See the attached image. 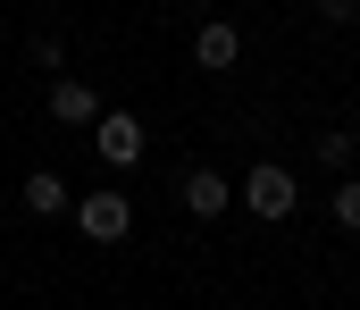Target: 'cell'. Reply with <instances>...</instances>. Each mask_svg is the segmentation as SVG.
<instances>
[{
    "label": "cell",
    "mask_w": 360,
    "mask_h": 310,
    "mask_svg": "<svg viewBox=\"0 0 360 310\" xmlns=\"http://www.w3.org/2000/svg\"><path fill=\"white\" fill-rule=\"evenodd\" d=\"M76 226H84V243H126L134 235V202L126 193H84L76 202Z\"/></svg>",
    "instance_id": "cell-1"
},
{
    "label": "cell",
    "mask_w": 360,
    "mask_h": 310,
    "mask_svg": "<svg viewBox=\"0 0 360 310\" xmlns=\"http://www.w3.org/2000/svg\"><path fill=\"white\" fill-rule=\"evenodd\" d=\"M92 151H101V168H134V160H143V126H134L126 109H101V117H92Z\"/></svg>",
    "instance_id": "cell-2"
},
{
    "label": "cell",
    "mask_w": 360,
    "mask_h": 310,
    "mask_svg": "<svg viewBox=\"0 0 360 310\" xmlns=\"http://www.w3.org/2000/svg\"><path fill=\"white\" fill-rule=\"evenodd\" d=\"M243 202H252V218H293V176H285V168H276V160H260V168H252V176H243Z\"/></svg>",
    "instance_id": "cell-3"
},
{
    "label": "cell",
    "mask_w": 360,
    "mask_h": 310,
    "mask_svg": "<svg viewBox=\"0 0 360 310\" xmlns=\"http://www.w3.org/2000/svg\"><path fill=\"white\" fill-rule=\"evenodd\" d=\"M42 109H51V117H59V126H92V117H101V93H84V84H76V76H59V84H51V93H42Z\"/></svg>",
    "instance_id": "cell-4"
},
{
    "label": "cell",
    "mask_w": 360,
    "mask_h": 310,
    "mask_svg": "<svg viewBox=\"0 0 360 310\" xmlns=\"http://www.w3.org/2000/svg\"><path fill=\"white\" fill-rule=\"evenodd\" d=\"M193 59H201V67H210V76H226V67H235V59H243V34H235V25H218V17H210V25H201V34H193Z\"/></svg>",
    "instance_id": "cell-5"
},
{
    "label": "cell",
    "mask_w": 360,
    "mask_h": 310,
    "mask_svg": "<svg viewBox=\"0 0 360 310\" xmlns=\"http://www.w3.org/2000/svg\"><path fill=\"white\" fill-rule=\"evenodd\" d=\"M176 193H184V209H193V218H218V209H226V176H218V168H193Z\"/></svg>",
    "instance_id": "cell-6"
},
{
    "label": "cell",
    "mask_w": 360,
    "mask_h": 310,
    "mask_svg": "<svg viewBox=\"0 0 360 310\" xmlns=\"http://www.w3.org/2000/svg\"><path fill=\"white\" fill-rule=\"evenodd\" d=\"M25 209H34V218H59V209H68V185H59L51 168H34V176H25Z\"/></svg>",
    "instance_id": "cell-7"
},
{
    "label": "cell",
    "mask_w": 360,
    "mask_h": 310,
    "mask_svg": "<svg viewBox=\"0 0 360 310\" xmlns=\"http://www.w3.org/2000/svg\"><path fill=\"white\" fill-rule=\"evenodd\" d=\"M335 226H352V235H360V176L335 185Z\"/></svg>",
    "instance_id": "cell-8"
},
{
    "label": "cell",
    "mask_w": 360,
    "mask_h": 310,
    "mask_svg": "<svg viewBox=\"0 0 360 310\" xmlns=\"http://www.w3.org/2000/svg\"><path fill=\"white\" fill-rule=\"evenodd\" d=\"M352 151H360V143L344 134V126H335V134H319V160H327V168H352Z\"/></svg>",
    "instance_id": "cell-9"
},
{
    "label": "cell",
    "mask_w": 360,
    "mask_h": 310,
    "mask_svg": "<svg viewBox=\"0 0 360 310\" xmlns=\"http://www.w3.org/2000/svg\"><path fill=\"white\" fill-rule=\"evenodd\" d=\"M319 17H327V25H352V17H360V0H319Z\"/></svg>",
    "instance_id": "cell-10"
}]
</instances>
